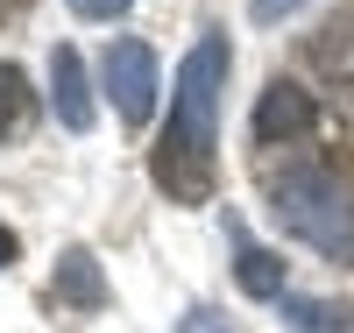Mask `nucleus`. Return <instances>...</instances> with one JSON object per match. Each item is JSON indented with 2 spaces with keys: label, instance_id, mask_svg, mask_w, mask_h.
<instances>
[{
  "label": "nucleus",
  "instance_id": "obj_11",
  "mask_svg": "<svg viewBox=\"0 0 354 333\" xmlns=\"http://www.w3.org/2000/svg\"><path fill=\"white\" fill-rule=\"evenodd\" d=\"M128 8H135V0H71V15H85V21H113Z\"/></svg>",
  "mask_w": 354,
  "mask_h": 333
},
{
  "label": "nucleus",
  "instance_id": "obj_12",
  "mask_svg": "<svg viewBox=\"0 0 354 333\" xmlns=\"http://www.w3.org/2000/svg\"><path fill=\"white\" fill-rule=\"evenodd\" d=\"M290 312H298L305 333H326V319H333V305H290Z\"/></svg>",
  "mask_w": 354,
  "mask_h": 333
},
{
  "label": "nucleus",
  "instance_id": "obj_15",
  "mask_svg": "<svg viewBox=\"0 0 354 333\" xmlns=\"http://www.w3.org/2000/svg\"><path fill=\"white\" fill-rule=\"evenodd\" d=\"M0 15H8V0H0Z\"/></svg>",
  "mask_w": 354,
  "mask_h": 333
},
{
  "label": "nucleus",
  "instance_id": "obj_14",
  "mask_svg": "<svg viewBox=\"0 0 354 333\" xmlns=\"http://www.w3.org/2000/svg\"><path fill=\"white\" fill-rule=\"evenodd\" d=\"M8 262H15V234L0 227V269H8Z\"/></svg>",
  "mask_w": 354,
  "mask_h": 333
},
{
  "label": "nucleus",
  "instance_id": "obj_8",
  "mask_svg": "<svg viewBox=\"0 0 354 333\" xmlns=\"http://www.w3.org/2000/svg\"><path fill=\"white\" fill-rule=\"evenodd\" d=\"M234 277H241L248 298H283V255H270V249H255V241H241Z\"/></svg>",
  "mask_w": 354,
  "mask_h": 333
},
{
  "label": "nucleus",
  "instance_id": "obj_3",
  "mask_svg": "<svg viewBox=\"0 0 354 333\" xmlns=\"http://www.w3.org/2000/svg\"><path fill=\"white\" fill-rule=\"evenodd\" d=\"M106 93H113V114H121L128 128L149 120V107H156V50L142 36L106 43Z\"/></svg>",
  "mask_w": 354,
  "mask_h": 333
},
{
  "label": "nucleus",
  "instance_id": "obj_13",
  "mask_svg": "<svg viewBox=\"0 0 354 333\" xmlns=\"http://www.w3.org/2000/svg\"><path fill=\"white\" fill-rule=\"evenodd\" d=\"M185 333H227V319H213V312H192V319H185Z\"/></svg>",
  "mask_w": 354,
  "mask_h": 333
},
{
  "label": "nucleus",
  "instance_id": "obj_6",
  "mask_svg": "<svg viewBox=\"0 0 354 333\" xmlns=\"http://www.w3.org/2000/svg\"><path fill=\"white\" fill-rule=\"evenodd\" d=\"M305 57H312V71H319V78L354 85V8H340L333 21H319V28H312V43H305Z\"/></svg>",
  "mask_w": 354,
  "mask_h": 333
},
{
  "label": "nucleus",
  "instance_id": "obj_7",
  "mask_svg": "<svg viewBox=\"0 0 354 333\" xmlns=\"http://www.w3.org/2000/svg\"><path fill=\"white\" fill-rule=\"evenodd\" d=\"M57 298H64V305H106V284H100V269H93V255L85 249H71L64 262H57Z\"/></svg>",
  "mask_w": 354,
  "mask_h": 333
},
{
  "label": "nucleus",
  "instance_id": "obj_2",
  "mask_svg": "<svg viewBox=\"0 0 354 333\" xmlns=\"http://www.w3.org/2000/svg\"><path fill=\"white\" fill-rule=\"evenodd\" d=\"M270 213H277L283 234L312 241L319 255H354V206H347L333 170H290V177H277Z\"/></svg>",
  "mask_w": 354,
  "mask_h": 333
},
{
  "label": "nucleus",
  "instance_id": "obj_10",
  "mask_svg": "<svg viewBox=\"0 0 354 333\" xmlns=\"http://www.w3.org/2000/svg\"><path fill=\"white\" fill-rule=\"evenodd\" d=\"M298 8H305V0H248V15H255L262 28H277L283 15H298Z\"/></svg>",
  "mask_w": 354,
  "mask_h": 333
},
{
  "label": "nucleus",
  "instance_id": "obj_9",
  "mask_svg": "<svg viewBox=\"0 0 354 333\" xmlns=\"http://www.w3.org/2000/svg\"><path fill=\"white\" fill-rule=\"evenodd\" d=\"M21 128H28V78L0 64V135H21Z\"/></svg>",
  "mask_w": 354,
  "mask_h": 333
},
{
  "label": "nucleus",
  "instance_id": "obj_1",
  "mask_svg": "<svg viewBox=\"0 0 354 333\" xmlns=\"http://www.w3.org/2000/svg\"><path fill=\"white\" fill-rule=\"evenodd\" d=\"M220 85H227V36L220 28H205L192 43L185 71H177V93H170V128L156 142V185L177 199V206H213V142H220Z\"/></svg>",
  "mask_w": 354,
  "mask_h": 333
},
{
  "label": "nucleus",
  "instance_id": "obj_4",
  "mask_svg": "<svg viewBox=\"0 0 354 333\" xmlns=\"http://www.w3.org/2000/svg\"><path fill=\"white\" fill-rule=\"evenodd\" d=\"M319 128V100L312 93H298L290 78H270L262 85V100H255V142H305Z\"/></svg>",
  "mask_w": 354,
  "mask_h": 333
},
{
  "label": "nucleus",
  "instance_id": "obj_5",
  "mask_svg": "<svg viewBox=\"0 0 354 333\" xmlns=\"http://www.w3.org/2000/svg\"><path fill=\"white\" fill-rule=\"evenodd\" d=\"M50 100H57V120L71 135L93 128V93H85V64H78L71 43H57V57H50Z\"/></svg>",
  "mask_w": 354,
  "mask_h": 333
}]
</instances>
